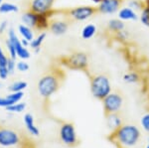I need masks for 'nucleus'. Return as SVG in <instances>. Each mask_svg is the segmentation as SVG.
<instances>
[{
	"label": "nucleus",
	"instance_id": "nucleus-1",
	"mask_svg": "<svg viewBox=\"0 0 149 148\" xmlns=\"http://www.w3.org/2000/svg\"><path fill=\"white\" fill-rule=\"evenodd\" d=\"M140 138V130L132 124H124L111 131L109 139L119 148H129L137 144Z\"/></svg>",
	"mask_w": 149,
	"mask_h": 148
},
{
	"label": "nucleus",
	"instance_id": "nucleus-2",
	"mask_svg": "<svg viewBox=\"0 0 149 148\" xmlns=\"http://www.w3.org/2000/svg\"><path fill=\"white\" fill-rule=\"evenodd\" d=\"M65 79V74L59 69H55L44 75L38 82V92L43 99H49L61 87Z\"/></svg>",
	"mask_w": 149,
	"mask_h": 148
},
{
	"label": "nucleus",
	"instance_id": "nucleus-3",
	"mask_svg": "<svg viewBox=\"0 0 149 148\" xmlns=\"http://www.w3.org/2000/svg\"><path fill=\"white\" fill-rule=\"evenodd\" d=\"M91 92L93 97L102 101L111 92L109 79L105 75H95L91 77Z\"/></svg>",
	"mask_w": 149,
	"mask_h": 148
},
{
	"label": "nucleus",
	"instance_id": "nucleus-4",
	"mask_svg": "<svg viewBox=\"0 0 149 148\" xmlns=\"http://www.w3.org/2000/svg\"><path fill=\"white\" fill-rule=\"evenodd\" d=\"M60 63L70 70L86 72L88 67V57L84 52H74L60 58Z\"/></svg>",
	"mask_w": 149,
	"mask_h": 148
},
{
	"label": "nucleus",
	"instance_id": "nucleus-5",
	"mask_svg": "<svg viewBox=\"0 0 149 148\" xmlns=\"http://www.w3.org/2000/svg\"><path fill=\"white\" fill-rule=\"evenodd\" d=\"M50 18L51 17L48 15H39L31 10H28L22 15L21 20L23 24L27 25L28 27L34 28L39 31H44L49 28Z\"/></svg>",
	"mask_w": 149,
	"mask_h": 148
},
{
	"label": "nucleus",
	"instance_id": "nucleus-6",
	"mask_svg": "<svg viewBox=\"0 0 149 148\" xmlns=\"http://www.w3.org/2000/svg\"><path fill=\"white\" fill-rule=\"evenodd\" d=\"M67 16L74 21H86L92 18L95 13H97V7L91 5L77 6L66 11Z\"/></svg>",
	"mask_w": 149,
	"mask_h": 148
},
{
	"label": "nucleus",
	"instance_id": "nucleus-7",
	"mask_svg": "<svg viewBox=\"0 0 149 148\" xmlns=\"http://www.w3.org/2000/svg\"><path fill=\"white\" fill-rule=\"evenodd\" d=\"M60 138L62 142L67 146H77L79 143L78 135L76 132V128L73 123L66 122L63 123L60 128Z\"/></svg>",
	"mask_w": 149,
	"mask_h": 148
},
{
	"label": "nucleus",
	"instance_id": "nucleus-8",
	"mask_svg": "<svg viewBox=\"0 0 149 148\" xmlns=\"http://www.w3.org/2000/svg\"><path fill=\"white\" fill-rule=\"evenodd\" d=\"M102 104L105 114L118 113L123 104V99L117 92H110L102 99Z\"/></svg>",
	"mask_w": 149,
	"mask_h": 148
},
{
	"label": "nucleus",
	"instance_id": "nucleus-9",
	"mask_svg": "<svg viewBox=\"0 0 149 148\" xmlns=\"http://www.w3.org/2000/svg\"><path fill=\"white\" fill-rule=\"evenodd\" d=\"M55 0H32L30 3L29 10L39 15H48L52 17L55 13L53 10Z\"/></svg>",
	"mask_w": 149,
	"mask_h": 148
},
{
	"label": "nucleus",
	"instance_id": "nucleus-10",
	"mask_svg": "<svg viewBox=\"0 0 149 148\" xmlns=\"http://www.w3.org/2000/svg\"><path fill=\"white\" fill-rule=\"evenodd\" d=\"M21 143V137L15 130L10 128L0 127V145L4 147H12Z\"/></svg>",
	"mask_w": 149,
	"mask_h": 148
},
{
	"label": "nucleus",
	"instance_id": "nucleus-11",
	"mask_svg": "<svg viewBox=\"0 0 149 148\" xmlns=\"http://www.w3.org/2000/svg\"><path fill=\"white\" fill-rule=\"evenodd\" d=\"M7 39L11 42V44L15 48L16 55H17L18 58H20L21 60H27L30 58L31 54L27 49V47L23 46L22 43H21V40H19L16 32L12 28L8 31V38Z\"/></svg>",
	"mask_w": 149,
	"mask_h": 148
},
{
	"label": "nucleus",
	"instance_id": "nucleus-12",
	"mask_svg": "<svg viewBox=\"0 0 149 148\" xmlns=\"http://www.w3.org/2000/svg\"><path fill=\"white\" fill-rule=\"evenodd\" d=\"M123 0H102L97 4V12L104 15H112L121 8Z\"/></svg>",
	"mask_w": 149,
	"mask_h": 148
},
{
	"label": "nucleus",
	"instance_id": "nucleus-13",
	"mask_svg": "<svg viewBox=\"0 0 149 148\" xmlns=\"http://www.w3.org/2000/svg\"><path fill=\"white\" fill-rule=\"evenodd\" d=\"M70 22L63 19H58V20L50 21L49 24V29L54 35L56 36H62L66 34L69 30Z\"/></svg>",
	"mask_w": 149,
	"mask_h": 148
},
{
	"label": "nucleus",
	"instance_id": "nucleus-14",
	"mask_svg": "<svg viewBox=\"0 0 149 148\" xmlns=\"http://www.w3.org/2000/svg\"><path fill=\"white\" fill-rule=\"evenodd\" d=\"M24 97L23 92H11V94H7L4 97H0V107H8L9 106L19 102Z\"/></svg>",
	"mask_w": 149,
	"mask_h": 148
},
{
	"label": "nucleus",
	"instance_id": "nucleus-15",
	"mask_svg": "<svg viewBox=\"0 0 149 148\" xmlns=\"http://www.w3.org/2000/svg\"><path fill=\"white\" fill-rule=\"evenodd\" d=\"M117 15H118V18L123 21V22L124 21H136L139 18L136 11L132 10L128 6L121 7L118 10V12H117Z\"/></svg>",
	"mask_w": 149,
	"mask_h": 148
},
{
	"label": "nucleus",
	"instance_id": "nucleus-16",
	"mask_svg": "<svg viewBox=\"0 0 149 148\" xmlns=\"http://www.w3.org/2000/svg\"><path fill=\"white\" fill-rule=\"evenodd\" d=\"M24 122H25L26 128L29 131L31 135L33 136H39L40 134V130L39 128L36 126L35 122H34V117L31 113H26L24 115Z\"/></svg>",
	"mask_w": 149,
	"mask_h": 148
},
{
	"label": "nucleus",
	"instance_id": "nucleus-17",
	"mask_svg": "<svg viewBox=\"0 0 149 148\" xmlns=\"http://www.w3.org/2000/svg\"><path fill=\"white\" fill-rule=\"evenodd\" d=\"M105 116H107V125L111 131H114L122 125L121 117L117 114V113L105 114Z\"/></svg>",
	"mask_w": 149,
	"mask_h": 148
},
{
	"label": "nucleus",
	"instance_id": "nucleus-18",
	"mask_svg": "<svg viewBox=\"0 0 149 148\" xmlns=\"http://www.w3.org/2000/svg\"><path fill=\"white\" fill-rule=\"evenodd\" d=\"M124 29H125V24L119 18L110 19L109 22H107V31L113 35Z\"/></svg>",
	"mask_w": 149,
	"mask_h": 148
},
{
	"label": "nucleus",
	"instance_id": "nucleus-19",
	"mask_svg": "<svg viewBox=\"0 0 149 148\" xmlns=\"http://www.w3.org/2000/svg\"><path fill=\"white\" fill-rule=\"evenodd\" d=\"M7 64H8V58L0 46V79L1 80H6L9 76Z\"/></svg>",
	"mask_w": 149,
	"mask_h": 148
},
{
	"label": "nucleus",
	"instance_id": "nucleus-20",
	"mask_svg": "<svg viewBox=\"0 0 149 148\" xmlns=\"http://www.w3.org/2000/svg\"><path fill=\"white\" fill-rule=\"evenodd\" d=\"M46 37H47V34L45 32H41L39 35H37L36 37H34V39L30 42L29 44V47H31L33 50L38 53L41 49V46L43 45V43L46 40Z\"/></svg>",
	"mask_w": 149,
	"mask_h": 148
},
{
	"label": "nucleus",
	"instance_id": "nucleus-21",
	"mask_svg": "<svg viewBox=\"0 0 149 148\" xmlns=\"http://www.w3.org/2000/svg\"><path fill=\"white\" fill-rule=\"evenodd\" d=\"M18 32L20 33V35L22 36L23 39L27 40L29 42H31L34 39V33H33L32 28L28 27L25 24H20V25H19Z\"/></svg>",
	"mask_w": 149,
	"mask_h": 148
},
{
	"label": "nucleus",
	"instance_id": "nucleus-22",
	"mask_svg": "<svg viewBox=\"0 0 149 148\" xmlns=\"http://www.w3.org/2000/svg\"><path fill=\"white\" fill-rule=\"evenodd\" d=\"M95 33H97V26H95L93 24H88V25H86L81 29V36L83 39L88 40L92 39L93 36L95 35Z\"/></svg>",
	"mask_w": 149,
	"mask_h": 148
},
{
	"label": "nucleus",
	"instance_id": "nucleus-23",
	"mask_svg": "<svg viewBox=\"0 0 149 148\" xmlns=\"http://www.w3.org/2000/svg\"><path fill=\"white\" fill-rule=\"evenodd\" d=\"M19 8L17 5L10 2H2L0 5V13L1 14H9V13H17Z\"/></svg>",
	"mask_w": 149,
	"mask_h": 148
},
{
	"label": "nucleus",
	"instance_id": "nucleus-24",
	"mask_svg": "<svg viewBox=\"0 0 149 148\" xmlns=\"http://www.w3.org/2000/svg\"><path fill=\"white\" fill-rule=\"evenodd\" d=\"M27 87H28L27 82L18 81V82H14L12 85H9L8 90L10 92H23Z\"/></svg>",
	"mask_w": 149,
	"mask_h": 148
},
{
	"label": "nucleus",
	"instance_id": "nucleus-25",
	"mask_svg": "<svg viewBox=\"0 0 149 148\" xmlns=\"http://www.w3.org/2000/svg\"><path fill=\"white\" fill-rule=\"evenodd\" d=\"M139 80H140V77L135 72H130V73H126L123 75V82L126 83H136L139 82Z\"/></svg>",
	"mask_w": 149,
	"mask_h": 148
},
{
	"label": "nucleus",
	"instance_id": "nucleus-26",
	"mask_svg": "<svg viewBox=\"0 0 149 148\" xmlns=\"http://www.w3.org/2000/svg\"><path fill=\"white\" fill-rule=\"evenodd\" d=\"M127 6L129 8H131L132 10L134 11H141L142 9L144 8L145 4H144V1L143 0H129L127 2Z\"/></svg>",
	"mask_w": 149,
	"mask_h": 148
},
{
	"label": "nucleus",
	"instance_id": "nucleus-27",
	"mask_svg": "<svg viewBox=\"0 0 149 148\" xmlns=\"http://www.w3.org/2000/svg\"><path fill=\"white\" fill-rule=\"evenodd\" d=\"M26 108V104L25 102H16V104H12V106H9L8 107H6V110L9 111V113H22V111L25 110Z\"/></svg>",
	"mask_w": 149,
	"mask_h": 148
},
{
	"label": "nucleus",
	"instance_id": "nucleus-28",
	"mask_svg": "<svg viewBox=\"0 0 149 148\" xmlns=\"http://www.w3.org/2000/svg\"><path fill=\"white\" fill-rule=\"evenodd\" d=\"M16 69H17L19 72H21V73H26L27 71H29L30 66H29V64L27 62H25V60H22V61L16 63Z\"/></svg>",
	"mask_w": 149,
	"mask_h": 148
},
{
	"label": "nucleus",
	"instance_id": "nucleus-29",
	"mask_svg": "<svg viewBox=\"0 0 149 148\" xmlns=\"http://www.w3.org/2000/svg\"><path fill=\"white\" fill-rule=\"evenodd\" d=\"M5 44H6V47H7V50H8V53H9V56H10V58L16 60V57H17V55H16L15 48L13 47V45L11 44V42L9 41L8 39L6 40Z\"/></svg>",
	"mask_w": 149,
	"mask_h": 148
},
{
	"label": "nucleus",
	"instance_id": "nucleus-30",
	"mask_svg": "<svg viewBox=\"0 0 149 148\" xmlns=\"http://www.w3.org/2000/svg\"><path fill=\"white\" fill-rule=\"evenodd\" d=\"M15 69H16V60H14V59H12V58L9 57V58H8V64H7V70H8L9 75L14 74Z\"/></svg>",
	"mask_w": 149,
	"mask_h": 148
},
{
	"label": "nucleus",
	"instance_id": "nucleus-31",
	"mask_svg": "<svg viewBox=\"0 0 149 148\" xmlns=\"http://www.w3.org/2000/svg\"><path fill=\"white\" fill-rule=\"evenodd\" d=\"M140 122H141V125H142L143 129L149 132V113L144 114L142 117H141Z\"/></svg>",
	"mask_w": 149,
	"mask_h": 148
},
{
	"label": "nucleus",
	"instance_id": "nucleus-32",
	"mask_svg": "<svg viewBox=\"0 0 149 148\" xmlns=\"http://www.w3.org/2000/svg\"><path fill=\"white\" fill-rule=\"evenodd\" d=\"M114 37L116 38L118 41H126L127 38H128V33H127V31H125V29H124V30L120 31V32L114 34Z\"/></svg>",
	"mask_w": 149,
	"mask_h": 148
},
{
	"label": "nucleus",
	"instance_id": "nucleus-33",
	"mask_svg": "<svg viewBox=\"0 0 149 148\" xmlns=\"http://www.w3.org/2000/svg\"><path fill=\"white\" fill-rule=\"evenodd\" d=\"M7 27H8V21L4 20L0 23V34H3L4 32L6 31Z\"/></svg>",
	"mask_w": 149,
	"mask_h": 148
},
{
	"label": "nucleus",
	"instance_id": "nucleus-34",
	"mask_svg": "<svg viewBox=\"0 0 149 148\" xmlns=\"http://www.w3.org/2000/svg\"><path fill=\"white\" fill-rule=\"evenodd\" d=\"M90 1H92V2H93V3H95V4H98L100 1H102V0H90Z\"/></svg>",
	"mask_w": 149,
	"mask_h": 148
},
{
	"label": "nucleus",
	"instance_id": "nucleus-35",
	"mask_svg": "<svg viewBox=\"0 0 149 148\" xmlns=\"http://www.w3.org/2000/svg\"><path fill=\"white\" fill-rule=\"evenodd\" d=\"M1 3H2V0H0V5H1Z\"/></svg>",
	"mask_w": 149,
	"mask_h": 148
},
{
	"label": "nucleus",
	"instance_id": "nucleus-36",
	"mask_svg": "<svg viewBox=\"0 0 149 148\" xmlns=\"http://www.w3.org/2000/svg\"><path fill=\"white\" fill-rule=\"evenodd\" d=\"M146 148H149V144L147 145V146H146Z\"/></svg>",
	"mask_w": 149,
	"mask_h": 148
},
{
	"label": "nucleus",
	"instance_id": "nucleus-37",
	"mask_svg": "<svg viewBox=\"0 0 149 148\" xmlns=\"http://www.w3.org/2000/svg\"><path fill=\"white\" fill-rule=\"evenodd\" d=\"M148 143H149V137H148Z\"/></svg>",
	"mask_w": 149,
	"mask_h": 148
}]
</instances>
